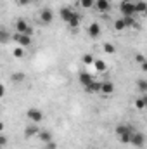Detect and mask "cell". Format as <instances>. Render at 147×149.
Returning a JSON list of instances; mask_svg holds the SVG:
<instances>
[{
  "label": "cell",
  "mask_w": 147,
  "mask_h": 149,
  "mask_svg": "<svg viewBox=\"0 0 147 149\" xmlns=\"http://www.w3.org/2000/svg\"><path fill=\"white\" fill-rule=\"evenodd\" d=\"M137 88H139V92L147 94V80L146 78H139L137 80Z\"/></svg>",
  "instance_id": "obj_22"
},
{
  "label": "cell",
  "mask_w": 147,
  "mask_h": 149,
  "mask_svg": "<svg viewBox=\"0 0 147 149\" xmlns=\"http://www.w3.org/2000/svg\"><path fill=\"white\" fill-rule=\"evenodd\" d=\"M7 142H9V141H7V135H5V134H2V135H0V148H5V146H7Z\"/></svg>",
  "instance_id": "obj_30"
},
{
  "label": "cell",
  "mask_w": 147,
  "mask_h": 149,
  "mask_svg": "<svg viewBox=\"0 0 147 149\" xmlns=\"http://www.w3.org/2000/svg\"><path fill=\"white\" fill-rule=\"evenodd\" d=\"M78 3H80V7H83V9H92V7H95V0H78Z\"/></svg>",
  "instance_id": "obj_23"
},
{
  "label": "cell",
  "mask_w": 147,
  "mask_h": 149,
  "mask_svg": "<svg viewBox=\"0 0 147 149\" xmlns=\"http://www.w3.org/2000/svg\"><path fill=\"white\" fill-rule=\"evenodd\" d=\"M81 61H83V64H87V66H90V64H94V63H95V57H94L92 54H83V57H81Z\"/></svg>",
  "instance_id": "obj_24"
},
{
  "label": "cell",
  "mask_w": 147,
  "mask_h": 149,
  "mask_svg": "<svg viewBox=\"0 0 147 149\" xmlns=\"http://www.w3.org/2000/svg\"><path fill=\"white\" fill-rule=\"evenodd\" d=\"M146 16H147V9H146Z\"/></svg>",
  "instance_id": "obj_36"
},
{
  "label": "cell",
  "mask_w": 147,
  "mask_h": 149,
  "mask_svg": "<svg viewBox=\"0 0 147 149\" xmlns=\"http://www.w3.org/2000/svg\"><path fill=\"white\" fill-rule=\"evenodd\" d=\"M126 132H133V127L132 125H126V123H121V125H118L116 128H114V134L119 137V135H123V134H126Z\"/></svg>",
  "instance_id": "obj_12"
},
{
  "label": "cell",
  "mask_w": 147,
  "mask_h": 149,
  "mask_svg": "<svg viewBox=\"0 0 147 149\" xmlns=\"http://www.w3.org/2000/svg\"><path fill=\"white\" fill-rule=\"evenodd\" d=\"M2 42H3V43L7 42V31H5V30H2Z\"/></svg>",
  "instance_id": "obj_32"
},
{
  "label": "cell",
  "mask_w": 147,
  "mask_h": 149,
  "mask_svg": "<svg viewBox=\"0 0 147 149\" xmlns=\"http://www.w3.org/2000/svg\"><path fill=\"white\" fill-rule=\"evenodd\" d=\"M128 26H126V23H125V17H119V19H116L114 21V30L116 31H125Z\"/></svg>",
  "instance_id": "obj_18"
},
{
  "label": "cell",
  "mask_w": 147,
  "mask_h": 149,
  "mask_svg": "<svg viewBox=\"0 0 147 149\" xmlns=\"http://www.w3.org/2000/svg\"><path fill=\"white\" fill-rule=\"evenodd\" d=\"M26 116H28V120H30L31 123H42V120H43V111L38 109V108H30V109L26 111Z\"/></svg>",
  "instance_id": "obj_6"
},
{
  "label": "cell",
  "mask_w": 147,
  "mask_h": 149,
  "mask_svg": "<svg viewBox=\"0 0 147 149\" xmlns=\"http://www.w3.org/2000/svg\"><path fill=\"white\" fill-rule=\"evenodd\" d=\"M119 12H121L123 17H132V16H135V14H137V12H135V0H123V2L119 3Z\"/></svg>",
  "instance_id": "obj_1"
},
{
  "label": "cell",
  "mask_w": 147,
  "mask_h": 149,
  "mask_svg": "<svg viewBox=\"0 0 147 149\" xmlns=\"http://www.w3.org/2000/svg\"><path fill=\"white\" fill-rule=\"evenodd\" d=\"M132 146H135V148H144V146H146V134L140 132V130H135L133 135H132Z\"/></svg>",
  "instance_id": "obj_7"
},
{
  "label": "cell",
  "mask_w": 147,
  "mask_h": 149,
  "mask_svg": "<svg viewBox=\"0 0 147 149\" xmlns=\"http://www.w3.org/2000/svg\"><path fill=\"white\" fill-rule=\"evenodd\" d=\"M94 68H95L99 73H104V71L107 70V64H106L102 59H95V63H94Z\"/></svg>",
  "instance_id": "obj_20"
},
{
  "label": "cell",
  "mask_w": 147,
  "mask_h": 149,
  "mask_svg": "<svg viewBox=\"0 0 147 149\" xmlns=\"http://www.w3.org/2000/svg\"><path fill=\"white\" fill-rule=\"evenodd\" d=\"M88 94H99L101 90H102V81H97V80H94L87 88H85Z\"/></svg>",
  "instance_id": "obj_11"
},
{
  "label": "cell",
  "mask_w": 147,
  "mask_h": 149,
  "mask_svg": "<svg viewBox=\"0 0 147 149\" xmlns=\"http://www.w3.org/2000/svg\"><path fill=\"white\" fill-rule=\"evenodd\" d=\"M12 54H14V57H23V56H24V47H21V45L14 47Z\"/></svg>",
  "instance_id": "obj_25"
},
{
  "label": "cell",
  "mask_w": 147,
  "mask_h": 149,
  "mask_svg": "<svg viewBox=\"0 0 147 149\" xmlns=\"http://www.w3.org/2000/svg\"><path fill=\"white\" fill-rule=\"evenodd\" d=\"M142 97H144V101H146V104H147V94H144Z\"/></svg>",
  "instance_id": "obj_35"
},
{
  "label": "cell",
  "mask_w": 147,
  "mask_h": 149,
  "mask_svg": "<svg viewBox=\"0 0 147 149\" xmlns=\"http://www.w3.org/2000/svg\"><path fill=\"white\" fill-rule=\"evenodd\" d=\"M135 108H137V109H146L147 104H146V101H144V97L135 99Z\"/></svg>",
  "instance_id": "obj_26"
},
{
  "label": "cell",
  "mask_w": 147,
  "mask_h": 149,
  "mask_svg": "<svg viewBox=\"0 0 147 149\" xmlns=\"http://www.w3.org/2000/svg\"><path fill=\"white\" fill-rule=\"evenodd\" d=\"M12 40H14L17 45L24 47V49L31 47V43H33L31 37H30V35H24V33H12Z\"/></svg>",
  "instance_id": "obj_3"
},
{
  "label": "cell",
  "mask_w": 147,
  "mask_h": 149,
  "mask_svg": "<svg viewBox=\"0 0 147 149\" xmlns=\"http://www.w3.org/2000/svg\"><path fill=\"white\" fill-rule=\"evenodd\" d=\"M104 52H106V54H114V52H116V47L107 42V43H104Z\"/></svg>",
  "instance_id": "obj_27"
},
{
  "label": "cell",
  "mask_w": 147,
  "mask_h": 149,
  "mask_svg": "<svg viewBox=\"0 0 147 149\" xmlns=\"http://www.w3.org/2000/svg\"><path fill=\"white\" fill-rule=\"evenodd\" d=\"M87 33H88V37H90V38H94V40H95V38H99L101 35H102V28H101V24H99V23H95V21H94V23H90V24H88Z\"/></svg>",
  "instance_id": "obj_8"
},
{
  "label": "cell",
  "mask_w": 147,
  "mask_h": 149,
  "mask_svg": "<svg viewBox=\"0 0 147 149\" xmlns=\"http://www.w3.org/2000/svg\"><path fill=\"white\" fill-rule=\"evenodd\" d=\"M74 14H76V10H74L73 7H69V5H62V7L59 9V17H61L66 24L71 21V17H73Z\"/></svg>",
  "instance_id": "obj_4"
},
{
  "label": "cell",
  "mask_w": 147,
  "mask_h": 149,
  "mask_svg": "<svg viewBox=\"0 0 147 149\" xmlns=\"http://www.w3.org/2000/svg\"><path fill=\"white\" fill-rule=\"evenodd\" d=\"M80 24H81V17H80V14L76 12L73 17H71V21L68 23V28H69V30H73V31H76V30L80 28Z\"/></svg>",
  "instance_id": "obj_15"
},
{
  "label": "cell",
  "mask_w": 147,
  "mask_h": 149,
  "mask_svg": "<svg viewBox=\"0 0 147 149\" xmlns=\"http://www.w3.org/2000/svg\"><path fill=\"white\" fill-rule=\"evenodd\" d=\"M14 31L16 33H24V35H33V28L28 24V21L24 19V17H19V19H16V23H14Z\"/></svg>",
  "instance_id": "obj_2"
},
{
  "label": "cell",
  "mask_w": 147,
  "mask_h": 149,
  "mask_svg": "<svg viewBox=\"0 0 147 149\" xmlns=\"http://www.w3.org/2000/svg\"><path fill=\"white\" fill-rule=\"evenodd\" d=\"M78 80H80V83H81V85H83V87L87 88V87H88V85H90V83L94 81V76H92L90 73H85V71H83V73H80Z\"/></svg>",
  "instance_id": "obj_13"
},
{
  "label": "cell",
  "mask_w": 147,
  "mask_h": 149,
  "mask_svg": "<svg viewBox=\"0 0 147 149\" xmlns=\"http://www.w3.org/2000/svg\"><path fill=\"white\" fill-rule=\"evenodd\" d=\"M140 70H142L144 73H147V61H146V63H142V64H140Z\"/></svg>",
  "instance_id": "obj_33"
},
{
  "label": "cell",
  "mask_w": 147,
  "mask_h": 149,
  "mask_svg": "<svg viewBox=\"0 0 147 149\" xmlns=\"http://www.w3.org/2000/svg\"><path fill=\"white\" fill-rule=\"evenodd\" d=\"M95 9H97V12L106 14L111 10V2L109 0H95Z\"/></svg>",
  "instance_id": "obj_10"
},
{
  "label": "cell",
  "mask_w": 147,
  "mask_h": 149,
  "mask_svg": "<svg viewBox=\"0 0 147 149\" xmlns=\"http://www.w3.org/2000/svg\"><path fill=\"white\" fill-rule=\"evenodd\" d=\"M102 94H106V95H111L112 92H114V83L112 81H102V90H101Z\"/></svg>",
  "instance_id": "obj_16"
},
{
  "label": "cell",
  "mask_w": 147,
  "mask_h": 149,
  "mask_svg": "<svg viewBox=\"0 0 147 149\" xmlns=\"http://www.w3.org/2000/svg\"><path fill=\"white\" fill-rule=\"evenodd\" d=\"M40 127H38V123H30V125H26L24 127V137L26 139H31V137H37L38 134H40Z\"/></svg>",
  "instance_id": "obj_9"
},
{
  "label": "cell",
  "mask_w": 147,
  "mask_h": 149,
  "mask_svg": "<svg viewBox=\"0 0 147 149\" xmlns=\"http://www.w3.org/2000/svg\"><path fill=\"white\" fill-rule=\"evenodd\" d=\"M90 149H97V148H90Z\"/></svg>",
  "instance_id": "obj_37"
},
{
  "label": "cell",
  "mask_w": 147,
  "mask_h": 149,
  "mask_svg": "<svg viewBox=\"0 0 147 149\" xmlns=\"http://www.w3.org/2000/svg\"><path fill=\"white\" fill-rule=\"evenodd\" d=\"M37 137L42 141V144H49L50 141H54V139H52V132H50V130H40V134H38Z\"/></svg>",
  "instance_id": "obj_14"
},
{
  "label": "cell",
  "mask_w": 147,
  "mask_h": 149,
  "mask_svg": "<svg viewBox=\"0 0 147 149\" xmlns=\"http://www.w3.org/2000/svg\"><path fill=\"white\" fill-rule=\"evenodd\" d=\"M146 9H147V2H144V0H135V12L137 14H146Z\"/></svg>",
  "instance_id": "obj_17"
},
{
  "label": "cell",
  "mask_w": 147,
  "mask_h": 149,
  "mask_svg": "<svg viewBox=\"0 0 147 149\" xmlns=\"http://www.w3.org/2000/svg\"><path fill=\"white\" fill-rule=\"evenodd\" d=\"M45 149H49V148H45Z\"/></svg>",
  "instance_id": "obj_38"
},
{
  "label": "cell",
  "mask_w": 147,
  "mask_h": 149,
  "mask_svg": "<svg viewBox=\"0 0 147 149\" xmlns=\"http://www.w3.org/2000/svg\"><path fill=\"white\" fill-rule=\"evenodd\" d=\"M10 80H12L14 83H23V81L26 80V74L23 73V71H16V73H12Z\"/></svg>",
  "instance_id": "obj_19"
},
{
  "label": "cell",
  "mask_w": 147,
  "mask_h": 149,
  "mask_svg": "<svg viewBox=\"0 0 147 149\" xmlns=\"http://www.w3.org/2000/svg\"><path fill=\"white\" fill-rule=\"evenodd\" d=\"M146 61H147V57L144 56V54H135V63H137L139 66H140L142 63H146Z\"/></svg>",
  "instance_id": "obj_28"
},
{
  "label": "cell",
  "mask_w": 147,
  "mask_h": 149,
  "mask_svg": "<svg viewBox=\"0 0 147 149\" xmlns=\"http://www.w3.org/2000/svg\"><path fill=\"white\" fill-rule=\"evenodd\" d=\"M133 132H135V130H133ZM133 132H126V134L119 135V137H118L119 142H121V144H132V135H133Z\"/></svg>",
  "instance_id": "obj_21"
},
{
  "label": "cell",
  "mask_w": 147,
  "mask_h": 149,
  "mask_svg": "<svg viewBox=\"0 0 147 149\" xmlns=\"http://www.w3.org/2000/svg\"><path fill=\"white\" fill-rule=\"evenodd\" d=\"M38 19H40L42 24H50V23L54 21V12H52V9L43 7V9L40 10V14H38Z\"/></svg>",
  "instance_id": "obj_5"
},
{
  "label": "cell",
  "mask_w": 147,
  "mask_h": 149,
  "mask_svg": "<svg viewBox=\"0 0 147 149\" xmlns=\"http://www.w3.org/2000/svg\"><path fill=\"white\" fill-rule=\"evenodd\" d=\"M17 2V5H21V7H24V5H31L33 2H37V0H16Z\"/></svg>",
  "instance_id": "obj_29"
},
{
  "label": "cell",
  "mask_w": 147,
  "mask_h": 149,
  "mask_svg": "<svg viewBox=\"0 0 147 149\" xmlns=\"http://www.w3.org/2000/svg\"><path fill=\"white\" fill-rule=\"evenodd\" d=\"M3 95H5V87L0 85V97H3Z\"/></svg>",
  "instance_id": "obj_34"
},
{
  "label": "cell",
  "mask_w": 147,
  "mask_h": 149,
  "mask_svg": "<svg viewBox=\"0 0 147 149\" xmlns=\"http://www.w3.org/2000/svg\"><path fill=\"white\" fill-rule=\"evenodd\" d=\"M45 148H49V149H57V144H55L54 141H50L49 144H45Z\"/></svg>",
  "instance_id": "obj_31"
}]
</instances>
